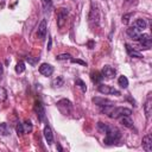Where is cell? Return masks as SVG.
I'll return each mask as SVG.
<instances>
[{"mask_svg":"<svg viewBox=\"0 0 152 152\" xmlns=\"http://www.w3.org/2000/svg\"><path fill=\"white\" fill-rule=\"evenodd\" d=\"M52 86H53V87H61V86H63V77L58 76L57 78H55V80L52 81Z\"/></svg>","mask_w":152,"mask_h":152,"instance_id":"f1b7e54d","label":"cell"},{"mask_svg":"<svg viewBox=\"0 0 152 152\" xmlns=\"http://www.w3.org/2000/svg\"><path fill=\"white\" fill-rule=\"evenodd\" d=\"M39 72H40L43 76H51L52 72H53V66H52L51 64L43 63V64H40V66H39Z\"/></svg>","mask_w":152,"mask_h":152,"instance_id":"7c38bea8","label":"cell"},{"mask_svg":"<svg viewBox=\"0 0 152 152\" xmlns=\"http://www.w3.org/2000/svg\"><path fill=\"white\" fill-rule=\"evenodd\" d=\"M68 14H69L68 8L61 7V8H58V10H57V26H58L59 28H62V27L64 26Z\"/></svg>","mask_w":152,"mask_h":152,"instance_id":"5b68a950","label":"cell"},{"mask_svg":"<svg viewBox=\"0 0 152 152\" xmlns=\"http://www.w3.org/2000/svg\"><path fill=\"white\" fill-rule=\"evenodd\" d=\"M142 148L146 152H152V134L148 133L142 138Z\"/></svg>","mask_w":152,"mask_h":152,"instance_id":"8fae6325","label":"cell"},{"mask_svg":"<svg viewBox=\"0 0 152 152\" xmlns=\"http://www.w3.org/2000/svg\"><path fill=\"white\" fill-rule=\"evenodd\" d=\"M101 74H102V76L106 77V78H113V77L116 75V70H115L113 66H110V65H104V66L102 68Z\"/></svg>","mask_w":152,"mask_h":152,"instance_id":"30bf717a","label":"cell"},{"mask_svg":"<svg viewBox=\"0 0 152 152\" xmlns=\"http://www.w3.org/2000/svg\"><path fill=\"white\" fill-rule=\"evenodd\" d=\"M72 57H71V55H69V53H61V55H58V56H56V59L57 61H65V59H71Z\"/></svg>","mask_w":152,"mask_h":152,"instance_id":"83f0119b","label":"cell"},{"mask_svg":"<svg viewBox=\"0 0 152 152\" xmlns=\"http://www.w3.org/2000/svg\"><path fill=\"white\" fill-rule=\"evenodd\" d=\"M96 126H97L99 132H101V133H106V132H107V129L109 128V126H108L107 124H103V122H101V121H99Z\"/></svg>","mask_w":152,"mask_h":152,"instance_id":"d4e9b609","label":"cell"},{"mask_svg":"<svg viewBox=\"0 0 152 152\" xmlns=\"http://www.w3.org/2000/svg\"><path fill=\"white\" fill-rule=\"evenodd\" d=\"M89 49H93V42H89Z\"/></svg>","mask_w":152,"mask_h":152,"instance_id":"d590c367","label":"cell"},{"mask_svg":"<svg viewBox=\"0 0 152 152\" xmlns=\"http://www.w3.org/2000/svg\"><path fill=\"white\" fill-rule=\"evenodd\" d=\"M102 112L112 119H119L120 116H124V115H129L131 116V114H132V109L126 108V107H114V104L103 107Z\"/></svg>","mask_w":152,"mask_h":152,"instance_id":"6da1fadb","label":"cell"},{"mask_svg":"<svg viewBox=\"0 0 152 152\" xmlns=\"http://www.w3.org/2000/svg\"><path fill=\"white\" fill-rule=\"evenodd\" d=\"M26 59H27V62H28L30 64H32V65H34V64H36V63H37V62L39 61V57H34V58H31V57H27Z\"/></svg>","mask_w":152,"mask_h":152,"instance_id":"d6a6232c","label":"cell"},{"mask_svg":"<svg viewBox=\"0 0 152 152\" xmlns=\"http://www.w3.org/2000/svg\"><path fill=\"white\" fill-rule=\"evenodd\" d=\"M121 139V132L116 128V127H112L109 126V128L106 132V137H104V144L106 145H114L116 144L119 140Z\"/></svg>","mask_w":152,"mask_h":152,"instance_id":"7a4b0ae2","label":"cell"},{"mask_svg":"<svg viewBox=\"0 0 152 152\" xmlns=\"http://www.w3.org/2000/svg\"><path fill=\"white\" fill-rule=\"evenodd\" d=\"M125 46H126V51H127V53H128L131 57H134V58H142V55H141L137 49L132 48L129 44H125Z\"/></svg>","mask_w":152,"mask_h":152,"instance_id":"9a60e30c","label":"cell"},{"mask_svg":"<svg viewBox=\"0 0 152 152\" xmlns=\"http://www.w3.org/2000/svg\"><path fill=\"white\" fill-rule=\"evenodd\" d=\"M137 40L139 42V46H140V48H138V50H140V49H144V50L151 49L152 38H151V36L148 33H141Z\"/></svg>","mask_w":152,"mask_h":152,"instance_id":"277c9868","label":"cell"},{"mask_svg":"<svg viewBox=\"0 0 152 152\" xmlns=\"http://www.w3.org/2000/svg\"><path fill=\"white\" fill-rule=\"evenodd\" d=\"M93 102H95L97 106L100 107H106V106H113V102L109 101V100H106V99H101V97H94L93 99Z\"/></svg>","mask_w":152,"mask_h":152,"instance_id":"2e32d148","label":"cell"},{"mask_svg":"<svg viewBox=\"0 0 152 152\" xmlns=\"http://www.w3.org/2000/svg\"><path fill=\"white\" fill-rule=\"evenodd\" d=\"M4 2V0H0V4H2Z\"/></svg>","mask_w":152,"mask_h":152,"instance_id":"74e56055","label":"cell"},{"mask_svg":"<svg viewBox=\"0 0 152 152\" xmlns=\"http://www.w3.org/2000/svg\"><path fill=\"white\" fill-rule=\"evenodd\" d=\"M10 134V128L7 126V124L1 122L0 124V135H8Z\"/></svg>","mask_w":152,"mask_h":152,"instance_id":"44dd1931","label":"cell"},{"mask_svg":"<svg viewBox=\"0 0 152 152\" xmlns=\"http://www.w3.org/2000/svg\"><path fill=\"white\" fill-rule=\"evenodd\" d=\"M144 110H145V115L147 119H150L151 114H152V99H151V94L148 95L145 104H144Z\"/></svg>","mask_w":152,"mask_h":152,"instance_id":"5bb4252c","label":"cell"},{"mask_svg":"<svg viewBox=\"0 0 152 152\" xmlns=\"http://www.w3.org/2000/svg\"><path fill=\"white\" fill-rule=\"evenodd\" d=\"M2 75H4V65L0 63V80L2 78Z\"/></svg>","mask_w":152,"mask_h":152,"instance_id":"e575fe53","label":"cell"},{"mask_svg":"<svg viewBox=\"0 0 152 152\" xmlns=\"http://www.w3.org/2000/svg\"><path fill=\"white\" fill-rule=\"evenodd\" d=\"M72 63H78V64H81V65H86V62H83V61H81V59H76V58H71L70 59Z\"/></svg>","mask_w":152,"mask_h":152,"instance_id":"836d02e7","label":"cell"},{"mask_svg":"<svg viewBox=\"0 0 152 152\" xmlns=\"http://www.w3.org/2000/svg\"><path fill=\"white\" fill-rule=\"evenodd\" d=\"M7 99V91L5 88L0 87V101H5Z\"/></svg>","mask_w":152,"mask_h":152,"instance_id":"4dcf8cb0","label":"cell"},{"mask_svg":"<svg viewBox=\"0 0 152 152\" xmlns=\"http://www.w3.org/2000/svg\"><path fill=\"white\" fill-rule=\"evenodd\" d=\"M24 71H25V63H24L23 61H20V62H18L17 65H15V72H17V74H21V72H24Z\"/></svg>","mask_w":152,"mask_h":152,"instance_id":"cb8c5ba5","label":"cell"},{"mask_svg":"<svg viewBox=\"0 0 152 152\" xmlns=\"http://www.w3.org/2000/svg\"><path fill=\"white\" fill-rule=\"evenodd\" d=\"M75 83H76V86H78V87L81 88V90H82L83 93L87 91V86H86V83H84L81 78H76V82H75Z\"/></svg>","mask_w":152,"mask_h":152,"instance_id":"484cf974","label":"cell"},{"mask_svg":"<svg viewBox=\"0 0 152 152\" xmlns=\"http://www.w3.org/2000/svg\"><path fill=\"white\" fill-rule=\"evenodd\" d=\"M42 5L45 12H49L52 8V0H42Z\"/></svg>","mask_w":152,"mask_h":152,"instance_id":"603a6c76","label":"cell"},{"mask_svg":"<svg viewBox=\"0 0 152 152\" xmlns=\"http://www.w3.org/2000/svg\"><path fill=\"white\" fill-rule=\"evenodd\" d=\"M46 33H48V24H46V19H43L40 21V24L38 25V28H37V37L43 40L45 39L46 37Z\"/></svg>","mask_w":152,"mask_h":152,"instance_id":"52a82bcc","label":"cell"},{"mask_svg":"<svg viewBox=\"0 0 152 152\" xmlns=\"http://www.w3.org/2000/svg\"><path fill=\"white\" fill-rule=\"evenodd\" d=\"M133 25H134L135 27H138L139 30H141V31H144V30L147 27V23H146V20H145V19H142V18L137 19V20L133 23Z\"/></svg>","mask_w":152,"mask_h":152,"instance_id":"d6986e66","label":"cell"},{"mask_svg":"<svg viewBox=\"0 0 152 152\" xmlns=\"http://www.w3.org/2000/svg\"><path fill=\"white\" fill-rule=\"evenodd\" d=\"M127 36L131 38V39H134V40H137L138 38H139V36L142 33V31L141 30H139L138 27H135L134 25H132V26H129L128 28H127Z\"/></svg>","mask_w":152,"mask_h":152,"instance_id":"9c48e42d","label":"cell"},{"mask_svg":"<svg viewBox=\"0 0 152 152\" xmlns=\"http://www.w3.org/2000/svg\"><path fill=\"white\" fill-rule=\"evenodd\" d=\"M89 20H90V21H94V23H97V21H99V11H97L96 7H94V5L91 6V10H90Z\"/></svg>","mask_w":152,"mask_h":152,"instance_id":"ac0fdd59","label":"cell"},{"mask_svg":"<svg viewBox=\"0 0 152 152\" xmlns=\"http://www.w3.org/2000/svg\"><path fill=\"white\" fill-rule=\"evenodd\" d=\"M23 125H24V131H25V133H30V132L32 131V128H33V126H32V124H31L30 120H26Z\"/></svg>","mask_w":152,"mask_h":152,"instance_id":"4316f807","label":"cell"},{"mask_svg":"<svg viewBox=\"0 0 152 152\" xmlns=\"http://www.w3.org/2000/svg\"><path fill=\"white\" fill-rule=\"evenodd\" d=\"M56 106H57V108L59 109V112H61L63 115H69V114L71 113V110H72V104H71V102H70L69 100H66V99L59 100V101L56 103Z\"/></svg>","mask_w":152,"mask_h":152,"instance_id":"3957f363","label":"cell"},{"mask_svg":"<svg viewBox=\"0 0 152 152\" xmlns=\"http://www.w3.org/2000/svg\"><path fill=\"white\" fill-rule=\"evenodd\" d=\"M91 80H93V82H95V83H100V82L103 80V76H102L101 72L95 71V72H91Z\"/></svg>","mask_w":152,"mask_h":152,"instance_id":"ffe728a7","label":"cell"},{"mask_svg":"<svg viewBox=\"0 0 152 152\" xmlns=\"http://www.w3.org/2000/svg\"><path fill=\"white\" fill-rule=\"evenodd\" d=\"M34 112H36L37 118H38L39 121H44L45 120V108H44V106H43V103L40 101H36Z\"/></svg>","mask_w":152,"mask_h":152,"instance_id":"ba28073f","label":"cell"},{"mask_svg":"<svg viewBox=\"0 0 152 152\" xmlns=\"http://www.w3.org/2000/svg\"><path fill=\"white\" fill-rule=\"evenodd\" d=\"M15 131H17V134H18V135H23V134L25 133V131H24V125L19 122V124L17 125V127H15Z\"/></svg>","mask_w":152,"mask_h":152,"instance_id":"f546056e","label":"cell"},{"mask_svg":"<svg viewBox=\"0 0 152 152\" xmlns=\"http://www.w3.org/2000/svg\"><path fill=\"white\" fill-rule=\"evenodd\" d=\"M120 122L125 126V127H128V128H133V121L131 119L129 115H124V116H120Z\"/></svg>","mask_w":152,"mask_h":152,"instance_id":"e0dca14e","label":"cell"},{"mask_svg":"<svg viewBox=\"0 0 152 152\" xmlns=\"http://www.w3.org/2000/svg\"><path fill=\"white\" fill-rule=\"evenodd\" d=\"M132 15H133V13H127V14L122 15V23H124V24H128L129 18H131Z\"/></svg>","mask_w":152,"mask_h":152,"instance_id":"1f68e13d","label":"cell"},{"mask_svg":"<svg viewBox=\"0 0 152 152\" xmlns=\"http://www.w3.org/2000/svg\"><path fill=\"white\" fill-rule=\"evenodd\" d=\"M97 90L101 93V94H104V95H115V96H119L120 95V91L110 86H107V84H100L97 87Z\"/></svg>","mask_w":152,"mask_h":152,"instance_id":"8992f818","label":"cell"},{"mask_svg":"<svg viewBox=\"0 0 152 152\" xmlns=\"http://www.w3.org/2000/svg\"><path fill=\"white\" fill-rule=\"evenodd\" d=\"M57 148H58L59 151H62V146H61V145H58V144H57Z\"/></svg>","mask_w":152,"mask_h":152,"instance_id":"8d00e7d4","label":"cell"},{"mask_svg":"<svg viewBox=\"0 0 152 152\" xmlns=\"http://www.w3.org/2000/svg\"><path fill=\"white\" fill-rule=\"evenodd\" d=\"M43 133H44V138H45L46 142H48L49 145H51V144L53 142V133H52V129H51V127H50L49 125H45Z\"/></svg>","mask_w":152,"mask_h":152,"instance_id":"4fadbf2b","label":"cell"},{"mask_svg":"<svg viewBox=\"0 0 152 152\" xmlns=\"http://www.w3.org/2000/svg\"><path fill=\"white\" fill-rule=\"evenodd\" d=\"M118 82H119V86L121 88H124V89H126L128 87V80H127L126 76H120L119 80H118Z\"/></svg>","mask_w":152,"mask_h":152,"instance_id":"7402d4cb","label":"cell"}]
</instances>
